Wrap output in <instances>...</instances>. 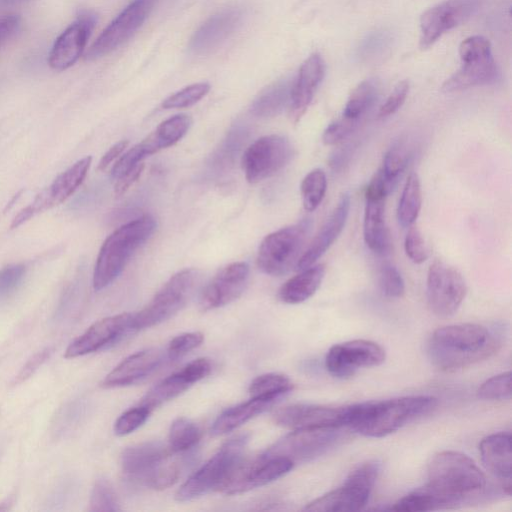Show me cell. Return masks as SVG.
<instances>
[{
    "label": "cell",
    "mask_w": 512,
    "mask_h": 512,
    "mask_svg": "<svg viewBox=\"0 0 512 512\" xmlns=\"http://www.w3.org/2000/svg\"><path fill=\"white\" fill-rule=\"evenodd\" d=\"M275 401L252 397L250 400L228 408L214 421L211 433L223 435L235 430L256 415L266 411Z\"/></svg>",
    "instance_id": "obj_29"
},
{
    "label": "cell",
    "mask_w": 512,
    "mask_h": 512,
    "mask_svg": "<svg viewBox=\"0 0 512 512\" xmlns=\"http://www.w3.org/2000/svg\"><path fill=\"white\" fill-rule=\"evenodd\" d=\"M163 358V352L158 348L133 353L106 375L101 386L114 388L134 384L155 371L161 365Z\"/></svg>",
    "instance_id": "obj_23"
},
{
    "label": "cell",
    "mask_w": 512,
    "mask_h": 512,
    "mask_svg": "<svg viewBox=\"0 0 512 512\" xmlns=\"http://www.w3.org/2000/svg\"><path fill=\"white\" fill-rule=\"evenodd\" d=\"M294 463L282 457H267L262 453L251 459H243L237 465L221 492L239 494L269 484L287 473Z\"/></svg>",
    "instance_id": "obj_15"
},
{
    "label": "cell",
    "mask_w": 512,
    "mask_h": 512,
    "mask_svg": "<svg viewBox=\"0 0 512 512\" xmlns=\"http://www.w3.org/2000/svg\"><path fill=\"white\" fill-rule=\"evenodd\" d=\"M411 157L410 144L405 140H399L385 153L380 171L386 180L395 186L408 166Z\"/></svg>",
    "instance_id": "obj_39"
},
{
    "label": "cell",
    "mask_w": 512,
    "mask_h": 512,
    "mask_svg": "<svg viewBox=\"0 0 512 512\" xmlns=\"http://www.w3.org/2000/svg\"><path fill=\"white\" fill-rule=\"evenodd\" d=\"M325 75V62L321 55H310L300 66L292 84L290 118L297 123L307 111L318 86Z\"/></svg>",
    "instance_id": "obj_21"
},
{
    "label": "cell",
    "mask_w": 512,
    "mask_h": 512,
    "mask_svg": "<svg viewBox=\"0 0 512 512\" xmlns=\"http://www.w3.org/2000/svg\"><path fill=\"white\" fill-rule=\"evenodd\" d=\"M191 385L190 381L181 372L174 373L153 386L142 398L140 405L150 409L157 408L186 391Z\"/></svg>",
    "instance_id": "obj_33"
},
{
    "label": "cell",
    "mask_w": 512,
    "mask_h": 512,
    "mask_svg": "<svg viewBox=\"0 0 512 512\" xmlns=\"http://www.w3.org/2000/svg\"><path fill=\"white\" fill-rule=\"evenodd\" d=\"M129 144L128 140H121L111 146L99 161L97 169L104 171L112 162L120 157Z\"/></svg>",
    "instance_id": "obj_60"
},
{
    "label": "cell",
    "mask_w": 512,
    "mask_h": 512,
    "mask_svg": "<svg viewBox=\"0 0 512 512\" xmlns=\"http://www.w3.org/2000/svg\"><path fill=\"white\" fill-rule=\"evenodd\" d=\"M359 121L342 118L330 123L323 132L322 141L326 145H334L346 139L358 126Z\"/></svg>",
    "instance_id": "obj_53"
},
{
    "label": "cell",
    "mask_w": 512,
    "mask_h": 512,
    "mask_svg": "<svg viewBox=\"0 0 512 512\" xmlns=\"http://www.w3.org/2000/svg\"><path fill=\"white\" fill-rule=\"evenodd\" d=\"M91 162V156L78 160L44 189L50 208L64 202L80 187L87 176Z\"/></svg>",
    "instance_id": "obj_30"
},
{
    "label": "cell",
    "mask_w": 512,
    "mask_h": 512,
    "mask_svg": "<svg viewBox=\"0 0 512 512\" xmlns=\"http://www.w3.org/2000/svg\"><path fill=\"white\" fill-rule=\"evenodd\" d=\"M477 397L482 400H509L511 398V372L492 376L477 389Z\"/></svg>",
    "instance_id": "obj_43"
},
{
    "label": "cell",
    "mask_w": 512,
    "mask_h": 512,
    "mask_svg": "<svg viewBox=\"0 0 512 512\" xmlns=\"http://www.w3.org/2000/svg\"><path fill=\"white\" fill-rule=\"evenodd\" d=\"M422 205L421 183L417 173L408 175L397 206V220L402 227H410L417 219Z\"/></svg>",
    "instance_id": "obj_34"
},
{
    "label": "cell",
    "mask_w": 512,
    "mask_h": 512,
    "mask_svg": "<svg viewBox=\"0 0 512 512\" xmlns=\"http://www.w3.org/2000/svg\"><path fill=\"white\" fill-rule=\"evenodd\" d=\"M346 427H318L295 429L273 443L262 454L282 457L295 464L309 462L323 456L343 441Z\"/></svg>",
    "instance_id": "obj_9"
},
{
    "label": "cell",
    "mask_w": 512,
    "mask_h": 512,
    "mask_svg": "<svg viewBox=\"0 0 512 512\" xmlns=\"http://www.w3.org/2000/svg\"><path fill=\"white\" fill-rule=\"evenodd\" d=\"M391 37L384 31H376L363 39L359 47V56L366 60L375 59L388 49Z\"/></svg>",
    "instance_id": "obj_51"
},
{
    "label": "cell",
    "mask_w": 512,
    "mask_h": 512,
    "mask_svg": "<svg viewBox=\"0 0 512 512\" xmlns=\"http://www.w3.org/2000/svg\"><path fill=\"white\" fill-rule=\"evenodd\" d=\"M502 327L460 323L440 327L430 336L427 355L445 372L457 371L490 358L503 345Z\"/></svg>",
    "instance_id": "obj_1"
},
{
    "label": "cell",
    "mask_w": 512,
    "mask_h": 512,
    "mask_svg": "<svg viewBox=\"0 0 512 512\" xmlns=\"http://www.w3.org/2000/svg\"><path fill=\"white\" fill-rule=\"evenodd\" d=\"M461 67L442 85V91L451 93L496 82L499 70L493 56L461 61Z\"/></svg>",
    "instance_id": "obj_26"
},
{
    "label": "cell",
    "mask_w": 512,
    "mask_h": 512,
    "mask_svg": "<svg viewBox=\"0 0 512 512\" xmlns=\"http://www.w3.org/2000/svg\"><path fill=\"white\" fill-rule=\"evenodd\" d=\"M427 484L447 509L470 503L489 493L487 478L467 455L456 451L435 454L428 464Z\"/></svg>",
    "instance_id": "obj_2"
},
{
    "label": "cell",
    "mask_w": 512,
    "mask_h": 512,
    "mask_svg": "<svg viewBox=\"0 0 512 512\" xmlns=\"http://www.w3.org/2000/svg\"><path fill=\"white\" fill-rule=\"evenodd\" d=\"M467 293L462 274L442 262H433L427 273L426 294L430 310L439 317L454 315Z\"/></svg>",
    "instance_id": "obj_11"
},
{
    "label": "cell",
    "mask_w": 512,
    "mask_h": 512,
    "mask_svg": "<svg viewBox=\"0 0 512 512\" xmlns=\"http://www.w3.org/2000/svg\"><path fill=\"white\" fill-rule=\"evenodd\" d=\"M30 1H33V0H0V3L4 4V5H17V4L27 3Z\"/></svg>",
    "instance_id": "obj_61"
},
{
    "label": "cell",
    "mask_w": 512,
    "mask_h": 512,
    "mask_svg": "<svg viewBox=\"0 0 512 512\" xmlns=\"http://www.w3.org/2000/svg\"><path fill=\"white\" fill-rule=\"evenodd\" d=\"M395 186L386 180L382 172L379 170L370 180L366 190V200H385L387 195Z\"/></svg>",
    "instance_id": "obj_55"
},
{
    "label": "cell",
    "mask_w": 512,
    "mask_h": 512,
    "mask_svg": "<svg viewBox=\"0 0 512 512\" xmlns=\"http://www.w3.org/2000/svg\"><path fill=\"white\" fill-rule=\"evenodd\" d=\"M327 190L325 172L316 168L311 170L302 180L300 192L305 210L312 212L318 208L324 199Z\"/></svg>",
    "instance_id": "obj_40"
},
{
    "label": "cell",
    "mask_w": 512,
    "mask_h": 512,
    "mask_svg": "<svg viewBox=\"0 0 512 512\" xmlns=\"http://www.w3.org/2000/svg\"><path fill=\"white\" fill-rule=\"evenodd\" d=\"M248 440V434H240L226 441L209 460L180 486L175 494L176 500L185 502L215 490L221 491L243 459V452Z\"/></svg>",
    "instance_id": "obj_5"
},
{
    "label": "cell",
    "mask_w": 512,
    "mask_h": 512,
    "mask_svg": "<svg viewBox=\"0 0 512 512\" xmlns=\"http://www.w3.org/2000/svg\"><path fill=\"white\" fill-rule=\"evenodd\" d=\"M409 93V82L400 81L389 94L378 110V118H386L397 112L405 102Z\"/></svg>",
    "instance_id": "obj_54"
},
{
    "label": "cell",
    "mask_w": 512,
    "mask_h": 512,
    "mask_svg": "<svg viewBox=\"0 0 512 512\" xmlns=\"http://www.w3.org/2000/svg\"><path fill=\"white\" fill-rule=\"evenodd\" d=\"M211 362L207 358H198L188 363L181 372L191 384L205 378L211 371Z\"/></svg>",
    "instance_id": "obj_56"
},
{
    "label": "cell",
    "mask_w": 512,
    "mask_h": 512,
    "mask_svg": "<svg viewBox=\"0 0 512 512\" xmlns=\"http://www.w3.org/2000/svg\"><path fill=\"white\" fill-rule=\"evenodd\" d=\"M292 84L281 80L263 90L251 105V113L257 117H274L290 103Z\"/></svg>",
    "instance_id": "obj_32"
},
{
    "label": "cell",
    "mask_w": 512,
    "mask_h": 512,
    "mask_svg": "<svg viewBox=\"0 0 512 512\" xmlns=\"http://www.w3.org/2000/svg\"><path fill=\"white\" fill-rule=\"evenodd\" d=\"M378 86L372 79L357 85L349 96L343 111V117L360 121V118L373 106L377 99Z\"/></svg>",
    "instance_id": "obj_38"
},
{
    "label": "cell",
    "mask_w": 512,
    "mask_h": 512,
    "mask_svg": "<svg viewBox=\"0 0 512 512\" xmlns=\"http://www.w3.org/2000/svg\"><path fill=\"white\" fill-rule=\"evenodd\" d=\"M144 169V164L141 162L133 169L129 170L118 179L114 186V193L117 197L126 193L130 187L139 179Z\"/></svg>",
    "instance_id": "obj_58"
},
{
    "label": "cell",
    "mask_w": 512,
    "mask_h": 512,
    "mask_svg": "<svg viewBox=\"0 0 512 512\" xmlns=\"http://www.w3.org/2000/svg\"><path fill=\"white\" fill-rule=\"evenodd\" d=\"M204 340L200 332H188L174 337L168 344L167 356L171 360L181 358L191 350L199 347Z\"/></svg>",
    "instance_id": "obj_48"
},
{
    "label": "cell",
    "mask_w": 512,
    "mask_h": 512,
    "mask_svg": "<svg viewBox=\"0 0 512 512\" xmlns=\"http://www.w3.org/2000/svg\"><path fill=\"white\" fill-rule=\"evenodd\" d=\"M380 472L376 460L364 462L354 468L338 488L308 503L303 510L309 512H354L368 502Z\"/></svg>",
    "instance_id": "obj_8"
},
{
    "label": "cell",
    "mask_w": 512,
    "mask_h": 512,
    "mask_svg": "<svg viewBox=\"0 0 512 512\" xmlns=\"http://www.w3.org/2000/svg\"><path fill=\"white\" fill-rule=\"evenodd\" d=\"M480 3L481 0H445L427 9L420 17V48H429L444 33L467 21Z\"/></svg>",
    "instance_id": "obj_16"
},
{
    "label": "cell",
    "mask_w": 512,
    "mask_h": 512,
    "mask_svg": "<svg viewBox=\"0 0 512 512\" xmlns=\"http://www.w3.org/2000/svg\"><path fill=\"white\" fill-rule=\"evenodd\" d=\"M293 155V145L283 135L270 134L258 138L242 156L247 181L257 183L276 174L291 161Z\"/></svg>",
    "instance_id": "obj_10"
},
{
    "label": "cell",
    "mask_w": 512,
    "mask_h": 512,
    "mask_svg": "<svg viewBox=\"0 0 512 512\" xmlns=\"http://www.w3.org/2000/svg\"><path fill=\"white\" fill-rule=\"evenodd\" d=\"M354 410L355 404L345 406L292 404L275 411L273 419L277 425L293 430L318 427L349 429Z\"/></svg>",
    "instance_id": "obj_12"
},
{
    "label": "cell",
    "mask_w": 512,
    "mask_h": 512,
    "mask_svg": "<svg viewBox=\"0 0 512 512\" xmlns=\"http://www.w3.org/2000/svg\"><path fill=\"white\" fill-rule=\"evenodd\" d=\"M437 399L428 395L355 403L349 429L366 437L381 438L429 414Z\"/></svg>",
    "instance_id": "obj_3"
},
{
    "label": "cell",
    "mask_w": 512,
    "mask_h": 512,
    "mask_svg": "<svg viewBox=\"0 0 512 512\" xmlns=\"http://www.w3.org/2000/svg\"><path fill=\"white\" fill-rule=\"evenodd\" d=\"M201 439V430L191 420L175 419L169 429L168 448L173 454L184 453L194 448Z\"/></svg>",
    "instance_id": "obj_36"
},
{
    "label": "cell",
    "mask_w": 512,
    "mask_h": 512,
    "mask_svg": "<svg viewBox=\"0 0 512 512\" xmlns=\"http://www.w3.org/2000/svg\"><path fill=\"white\" fill-rule=\"evenodd\" d=\"M200 281L196 269H183L169 278L151 301L132 314L130 330H143L158 325L180 311L193 296Z\"/></svg>",
    "instance_id": "obj_6"
},
{
    "label": "cell",
    "mask_w": 512,
    "mask_h": 512,
    "mask_svg": "<svg viewBox=\"0 0 512 512\" xmlns=\"http://www.w3.org/2000/svg\"><path fill=\"white\" fill-rule=\"evenodd\" d=\"M50 354V348H45L34 354L16 375L15 383H21L31 377L34 372L49 358Z\"/></svg>",
    "instance_id": "obj_57"
},
{
    "label": "cell",
    "mask_w": 512,
    "mask_h": 512,
    "mask_svg": "<svg viewBox=\"0 0 512 512\" xmlns=\"http://www.w3.org/2000/svg\"><path fill=\"white\" fill-rule=\"evenodd\" d=\"M157 0H133L98 36L85 54L95 60L111 53L143 25Z\"/></svg>",
    "instance_id": "obj_13"
},
{
    "label": "cell",
    "mask_w": 512,
    "mask_h": 512,
    "mask_svg": "<svg viewBox=\"0 0 512 512\" xmlns=\"http://www.w3.org/2000/svg\"><path fill=\"white\" fill-rule=\"evenodd\" d=\"M26 267L22 263L10 264L0 269V302L10 297L20 286Z\"/></svg>",
    "instance_id": "obj_47"
},
{
    "label": "cell",
    "mask_w": 512,
    "mask_h": 512,
    "mask_svg": "<svg viewBox=\"0 0 512 512\" xmlns=\"http://www.w3.org/2000/svg\"><path fill=\"white\" fill-rule=\"evenodd\" d=\"M150 413L151 410L143 405L126 410L114 424L115 434L124 436L134 432L146 422Z\"/></svg>",
    "instance_id": "obj_45"
},
{
    "label": "cell",
    "mask_w": 512,
    "mask_h": 512,
    "mask_svg": "<svg viewBox=\"0 0 512 512\" xmlns=\"http://www.w3.org/2000/svg\"><path fill=\"white\" fill-rule=\"evenodd\" d=\"M89 505V510L93 512L119 511L121 509L113 487L104 478H100L95 482Z\"/></svg>",
    "instance_id": "obj_42"
},
{
    "label": "cell",
    "mask_w": 512,
    "mask_h": 512,
    "mask_svg": "<svg viewBox=\"0 0 512 512\" xmlns=\"http://www.w3.org/2000/svg\"><path fill=\"white\" fill-rule=\"evenodd\" d=\"M404 249L407 257L416 264L425 262L429 257V250L420 231L410 228L404 240Z\"/></svg>",
    "instance_id": "obj_52"
},
{
    "label": "cell",
    "mask_w": 512,
    "mask_h": 512,
    "mask_svg": "<svg viewBox=\"0 0 512 512\" xmlns=\"http://www.w3.org/2000/svg\"><path fill=\"white\" fill-rule=\"evenodd\" d=\"M398 512L447 509L443 499L426 483L400 498L390 508Z\"/></svg>",
    "instance_id": "obj_35"
},
{
    "label": "cell",
    "mask_w": 512,
    "mask_h": 512,
    "mask_svg": "<svg viewBox=\"0 0 512 512\" xmlns=\"http://www.w3.org/2000/svg\"><path fill=\"white\" fill-rule=\"evenodd\" d=\"M190 126L191 118L188 115L177 114L160 123L142 142L151 156L181 140Z\"/></svg>",
    "instance_id": "obj_31"
},
{
    "label": "cell",
    "mask_w": 512,
    "mask_h": 512,
    "mask_svg": "<svg viewBox=\"0 0 512 512\" xmlns=\"http://www.w3.org/2000/svg\"><path fill=\"white\" fill-rule=\"evenodd\" d=\"M293 389L292 381L283 374L267 373L256 377L249 386L252 397L277 401Z\"/></svg>",
    "instance_id": "obj_37"
},
{
    "label": "cell",
    "mask_w": 512,
    "mask_h": 512,
    "mask_svg": "<svg viewBox=\"0 0 512 512\" xmlns=\"http://www.w3.org/2000/svg\"><path fill=\"white\" fill-rule=\"evenodd\" d=\"M243 17L240 9H226L207 19L193 34L189 48L196 54L210 52L227 39Z\"/></svg>",
    "instance_id": "obj_24"
},
{
    "label": "cell",
    "mask_w": 512,
    "mask_h": 512,
    "mask_svg": "<svg viewBox=\"0 0 512 512\" xmlns=\"http://www.w3.org/2000/svg\"><path fill=\"white\" fill-rule=\"evenodd\" d=\"M172 452L161 442L139 443L123 450L120 464L124 475L146 485L161 462Z\"/></svg>",
    "instance_id": "obj_20"
},
{
    "label": "cell",
    "mask_w": 512,
    "mask_h": 512,
    "mask_svg": "<svg viewBox=\"0 0 512 512\" xmlns=\"http://www.w3.org/2000/svg\"><path fill=\"white\" fill-rule=\"evenodd\" d=\"M350 205V195L343 193L320 231L299 258L296 265L298 270L314 265L335 242L345 227Z\"/></svg>",
    "instance_id": "obj_22"
},
{
    "label": "cell",
    "mask_w": 512,
    "mask_h": 512,
    "mask_svg": "<svg viewBox=\"0 0 512 512\" xmlns=\"http://www.w3.org/2000/svg\"><path fill=\"white\" fill-rule=\"evenodd\" d=\"M325 275L323 264L307 267L288 279L279 289L280 300L287 304H299L315 294Z\"/></svg>",
    "instance_id": "obj_28"
},
{
    "label": "cell",
    "mask_w": 512,
    "mask_h": 512,
    "mask_svg": "<svg viewBox=\"0 0 512 512\" xmlns=\"http://www.w3.org/2000/svg\"><path fill=\"white\" fill-rule=\"evenodd\" d=\"M97 23V15L90 11L81 13L55 40L48 64L56 71L73 66L83 54L87 41Z\"/></svg>",
    "instance_id": "obj_17"
},
{
    "label": "cell",
    "mask_w": 512,
    "mask_h": 512,
    "mask_svg": "<svg viewBox=\"0 0 512 512\" xmlns=\"http://www.w3.org/2000/svg\"><path fill=\"white\" fill-rule=\"evenodd\" d=\"M379 287L384 296L400 298L405 292V283L399 270L392 264L382 266L379 273Z\"/></svg>",
    "instance_id": "obj_46"
},
{
    "label": "cell",
    "mask_w": 512,
    "mask_h": 512,
    "mask_svg": "<svg viewBox=\"0 0 512 512\" xmlns=\"http://www.w3.org/2000/svg\"><path fill=\"white\" fill-rule=\"evenodd\" d=\"M511 440L510 433L499 432L486 436L479 444L484 467L502 484H511Z\"/></svg>",
    "instance_id": "obj_25"
},
{
    "label": "cell",
    "mask_w": 512,
    "mask_h": 512,
    "mask_svg": "<svg viewBox=\"0 0 512 512\" xmlns=\"http://www.w3.org/2000/svg\"><path fill=\"white\" fill-rule=\"evenodd\" d=\"M182 466L179 460L173 459L169 454L151 475L146 486L155 490L169 488L179 479Z\"/></svg>",
    "instance_id": "obj_44"
},
{
    "label": "cell",
    "mask_w": 512,
    "mask_h": 512,
    "mask_svg": "<svg viewBox=\"0 0 512 512\" xmlns=\"http://www.w3.org/2000/svg\"><path fill=\"white\" fill-rule=\"evenodd\" d=\"M147 156H149V154L142 142L134 145L115 162L111 170V177L115 180L118 179L120 176L141 163Z\"/></svg>",
    "instance_id": "obj_50"
},
{
    "label": "cell",
    "mask_w": 512,
    "mask_h": 512,
    "mask_svg": "<svg viewBox=\"0 0 512 512\" xmlns=\"http://www.w3.org/2000/svg\"><path fill=\"white\" fill-rule=\"evenodd\" d=\"M131 318L132 314L121 313L96 321L68 345L64 357L72 359L87 355L114 343L130 330Z\"/></svg>",
    "instance_id": "obj_19"
},
{
    "label": "cell",
    "mask_w": 512,
    "mask_h": 512,
    "mask_svg": "<svg viewBox=\"0 0 512 512\" xmlns=\"http://www.w3.org/2000/svg\"><path fill=\"white\" fill-rule=\"evenodd\" d=\"M385 200H366L363 237L367 247L378 255L390 252V233L385 221Z\"/></svg>",
    "instance_id": "obj_27"
},
{
    "label": "cell",
    "mask_w": 512,
    "mask_h": 512,
    "mask_svg": "<svg viewBox=\"0 0 512 512\" xmlns=\"http://www.w3.org/2000/svg\"><path fill=\"white\" fill-rule=\"evenodd\" d=\"M385 350L376 342L356 339L333 345L325 357V367L333 377L346 379L362 368L381 365Z\"/></svg>",
    "instance_id": "obj_14"
},
{
    "label": "cell",
    "mask_w": 512,
    "mask_h": 512,
    "mask_svg": "<svg viewBox=\"0 0 512 512\" xmlns=\"http://www.w3.org/2000/svg\"><path fill=\"white\" fill-rule=\"evenodd\" d=\"M461 61L476 60L492 55L491 44L483 36H470L463 40L459 46Z\"/></svg>",
    "instance_id": "obj_49"
},
{
    "label": "cell",
    "mask_w": 512,
    "mask_h": 512,
    "mask_svg": "<svg viewBox=\"0 0 512 512\" xmlns=\"http://www.w3.org/2000/svg\"><path fill=\"white\" fill-rule=\"evenodd\" d=\"M155 229V218L143 215L114 230L99 250L93 272V288L99 291L113 283Z\"/></svg>",
    "instance_id": "obj_4"
},
{
    "label": "cell",
    "mask_w": 512,
    "mask_h": 512,
    "mask_svg": "<svg viewBox=\"0 0 512 512\" xmlns=\"http://www.w3.org/2000/svg\"><path fill=\"white\" fill-rule=\"evenodd\" d=\"M209 90L210 85L206 82L189 85L167 97L162 102V108L178 109L190 107L205 97Z\"/></svg>",
    "instance_id": "obj_41"
},
{
    "label": "cell",
    "mask_w": 512,
    "mask_h": 512,
    "mask_svg": "<svg viewBox=\"0 0 512 512\" xmlns=\"http://www.w3.org/2000/svg\"><path fill=\"white\" fill-rule=\"evenodd\" d=\"M310 227V221L305 219L268 234L258 248V268L267 275L281 276L296 267Z\"/></svg>",
    "instance_id": "obj_7"
},
{
    "label": "cell",
    "mask_w": 512,
    "mask_h": 512,
    "mask_svg": "<svg viewBox=\"0 0 512 512\" xmlns=\"http://www.w3.org/2000/svg\"><path fill=\"white\" fill-rule=\"evenodd\" d=\"M20 22V17L16 14H8L0 18V47L16 34Z\"/></svg>",
    "instance_id": "obj_59"
},
{
    "label": "cell",
    "mask_w": 512,
    "mask_h": 512,
    "mask_svg": "<svg viewBox=\"0 0 512 512\" xmlns=\"http://www.w3.org/2000/svg\"><path fill=\"white\" fill-rule=\"evenodd\" d=\"M249 279V265L233 262L220 269L200 294L202 310L223 307L236 300L245 290Z\"/></svg>",
    "instance_id": "obj_18"
}]
</instances>
